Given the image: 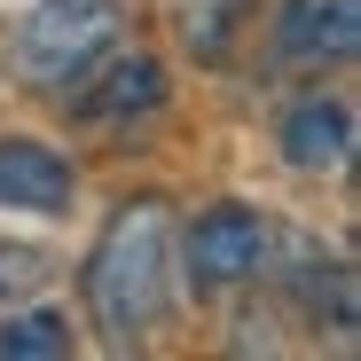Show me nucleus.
<instances>
[{"mask_svg":"<svg viewBox=\"0 0 361 361\" xmlns=\"http://www.w3.org/2000/svg\"><path fill=\"white\" fill-rule=\"evenodd\" d=\"M87 307H94L110 345L142 338L165 314V204L142 197L102 228V244L87 259Z\"/></svg>","mask_w":361,"mask_h":361,"instance_id":"obj_1","label":"nucleus"},{"mask_svg":"<svg viewBox=\"0 0 361 361\" xmlns=\"http://www.w3.org/2000/svg\"><path fill=\"white\" fill-rule=\"evenodd\" d=\"M110 32H118V0H39V8L24 16V32H16V63L39 87L79 79L110 47Z\"/></svg>","mask_w":361,"mask_h":361,"instance_id":"obj_2","label":"nucleus"},{"mask_svg":"<svg viewBox=\"0 0 361 361\" xmlns=\"http://www.w3.org/2000/svg\"><path fill=\"white\" fill-rule=\"evenodd\" d=\"M180 259H189V283H197V290H228V283L259 275V259H267V220H259L252 204H212V212L189 228Z\"/></svg>","mask_w":361,"mask_h":361,"instance_id":"obj_3","label":"nucleus"},{"mask_svg":"<svg viewBox=\"0 0 361 361\" xmlns=\"http://www.w3.org/2000/svg\"><path fill=\"white\" fill-rule=\"evenodd\" d=\"M0 204L8 212H63L71 204V165L55 157L47 142L8 134L0 142Z\"/></svg>","mask_w":361,"mask_h":361,"instance_id":"obj_4","label":"nucleus"},{"mask_svg":"<svg viewBox=\"0 0 361 361\" xmlns=\"http://www.w3.org/2000/svg\"><path fill=\"white\" fill-rule=\"evenodd\" d=\"M283 157L307 165V173H338V165L353 157V110H345L338 94L290 102V118H283Z\"/></svg>","mask_w":361,"mask_h":361,"instance_id":"obj_5","label":"nucleus"},{"mask_svg":"<svg viewBox=\"0 0 361 361\" xmlns=\"http://www.w3.org/2000/svg\"><path fill=\"white\" fill-rule=\"evenodd\" d=\"M353 39H361L353 0H290V8L275 16V47H283V55H298V63H314V55L345 63Z\"/></svg>","mask_w":361,"mask_h":361,"instance_id":"obj_6","label":"nucleus"},{"mask_svg":"<svg viewBox=\"0 0 361 361\" xmlns=\"http://www.w3.org/2000/svg\"><path fill=\"white\" fill-rule=\"evenodd\" d=\"M157 102H165V63L157 55H118L102 71V87L79 94L87 118H134V110H157Z\"/></svg>","mask_w":361,"mask_h":361,"instance_id":"obj_7","label":"nucleus"},{"mask_svg":"<svg viewBox=\"0 0 361 361\" xmlns=\"http://www.w3.org/2000/svg\"><path fill=\"white\" fill-rule=\"evenodd\" d=\"M0 353L55 361V353H71V322H63V314H8V322H0Z\"/></svg>","mask_w":361,"mask_h":361,"instance_id":"obj_8","label":"nucleus"},{"mask_svg":"<svg viewBox=\"0 0 361 361\" xmlns=\"http://www.w3.org/2000/svg\"><path fill=\"white\" fill-rule=\"evenodd\" d=\"M39 275H47L39 252H0V290H8V298L16 290H39Z\"/></svg>","mask_w":361,"mask_h":361,"instance_id":"obj_9","label":"nucleus"}]
</instances>
